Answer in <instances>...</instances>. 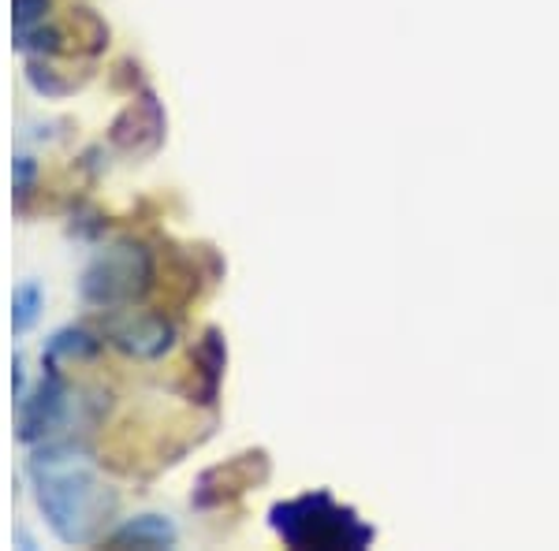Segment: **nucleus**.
Segmentation results:
<instances>
[{
  "instance_id": "nucleus-1",
  "label": "nucleus",
  "mask_w": 559,
  "mask_h": 551,
  "mask_svg": "<svg viewBox=\"0 0 559 551\" xmlns=\"http://www.w3.org/2000/svg\"><path fill=\"white\" fill-rule=\"evenodd\" d=\"M31 477L34 488H38V503L45 518H49L57 537L68 540V544L94 537L102 514L112 507V495L97 481L94 466H90L83 451H71V447L41 451L31 463Z\"/></svg>"
},
{
  "instance_id": "nucleus-2",
  "label": "nucleus",
  "mask_w": 559,
  "mask_h": 551,
  "mask_svg": "<svg viewBox=\"0 0 559 551\" xmlns=\"http://www.w3.org/2000/svg\"><path fill=\"white\" fill-rule=\"evenodd\" d=\"M273 526L292 548H362L369 529L350 511L336 507L329 495H302L273 511Z\"/></svg>"
},
{
  "instance_id": "nucleus-3",
  "label": "nucleus",
  "mask_w": 559,
  "mask_h": 551,
  "mask_svg": "<svg viewBox=\"0 0 559 551\" xmlns=\"http://www.w3.org/2000/svg\"><path fill=\"white\" fill-rule=\"evenodd\" d=\"M60 410H64V392H60V384L49 376V381L38 387V395H34V399L23 406L20 436L26 440V444H31V440H38V436H45V432L57 424Z\"/></svg>"
},
{
  "instance_id": "nucleus-4",
  "label": "nucleus",
  "mask_w": 559,
  "mask_h": 551,
  "mask_svg": "<svg viewBox=\"0 0 559 551\" xmlns=\"http://www.w3.org/2000/svg\"><path fill=\"white\" fill-rule=\"evenodd\" d=\"M176 540V529L160 518H139L131 526L116 532V544H134V548H165Z\"/></svg>"
},
{
  "instance_id": "nucleus-5",
  "label": "nucleus",
  "mask_w": 559,
  "mask_h": 551,
  "mask_svg": "<svg viewBox=\"0 0 559 551\" xmlns=\"http://www.w3.org/2000/svg\"><path fill=\"white\" fill-rule=\"evenodd\" d=\"M38 310H41V287L38 284H23L20 291L12 298V324L15 332H26L34 321H38Z\"/></svg>"
},
{
  "instance_id": "nucleus-6",
  "label": "nucleus",
  "mask_w": 559,
  "mask_h": 551,
  "mask_svg": "<svg viewBox=\"0 0 559 551\" xmlns=\"http://www.w3.org/2000/svg\"><path fill=\"white\" fill-rule=\"evenodd\" d=\"M45 8H49V0H15V38L20 45L34 38V26L45 20Z\"/></svg>"
},
{
  "instance_id": "nucleus-7",
  "label": "nucleus",
  "mask_w": 559,
  "mask_h": 551,
  "mask_svg": "<svg viewBox=\"0 0 559 551\" xmlns=\"http://www.w3.org/2000/svg\"><path fill=\"white\" fill-rule=\"evenodd\" d=\"M94 347H97V343L90 339L86 332H60V336L49 343V350H45V355H49V361H57L60 355H90Z\"/></svg>"
}]
</instances>
